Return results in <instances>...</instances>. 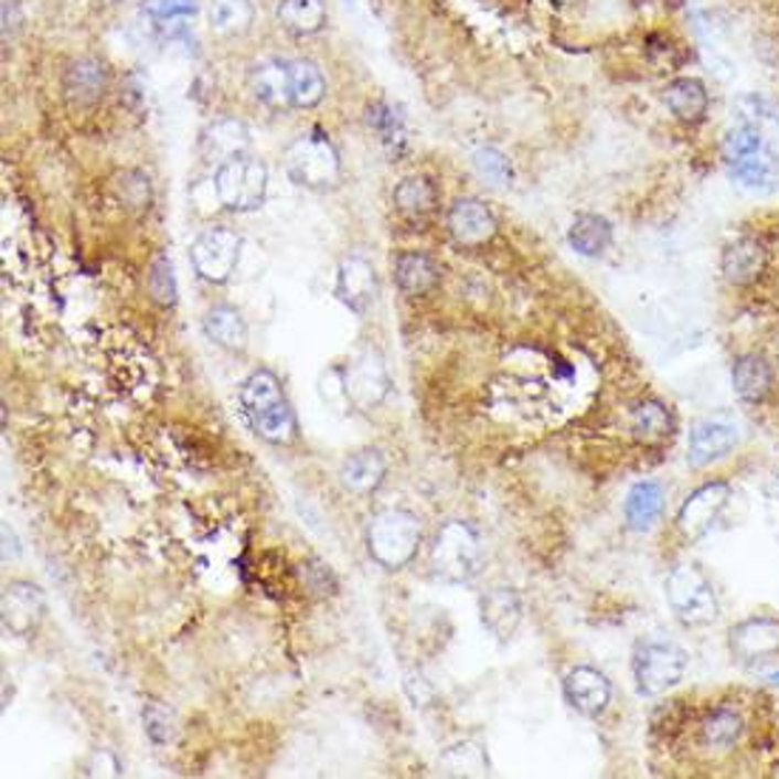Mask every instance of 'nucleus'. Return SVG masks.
Returning a JSON list of instances; mask_svg holds the SVG:
<instances>
[{"instance_id":"obj_1","label":"nucleus","mask_w":779,"mask_h":779,"mask_svg":"<svg viewBox=\"0 0 779 779\" xmlns=\"http://www.w3.org/2000/svg\"><path fill=\"white\" fill-rule=\"evenodd\" d=\"M366 547L374 562L386 570H399L414 558L419 547V522L403 508H386L374 513L366 527Z\"/></svg>"},{"instance_id":"obj_2","label":"nucleus","mask_w":779,"mask_h":779,"mask_svg":"<svg viewBox=\"0 0 779 779\" xmlns=\"http://www.w3.org/2000/svg\"><path fill=\"white\" fill-rule=\"evenodd\" d=\"M482 567V544L479 533L468 522H446L434 536L431 570L448 584H466Z\"/></svg>"},{"instance_id":"obj_3","label":"nucleus","mask_w":779,"mask_h":779,"mask_svg":"<svg viewBox=\"0 0 779 779\" xmlns=\"http://www.w3.org/2000/svg\"><path fill=\"white\" fill-rule=\"evenodd\" d=\"M666 601L683 627H706L721 616V601L712 581L694 564H681L669 573Z\"/></svg>"},{"instance_id":"obj_4","label":"nucleus","mask_w":779,"mask_h":779,"mask_svg":"<svg viewBox=\"0 0 779 779\" xmlns=\"http://www.w3.org/2000/svg\"><path fill=\"white\" fill-rule=\"evenodd\" d=\"M287 173L295 184L323 191V188H332L341 179V157H338L327 134H301L287 148Z\"/></svg>"},{"instance_id":"obj_5","label":"nucleus","mask_w":779,"mask_h":779,"mask_svg":"<svg viewBox=\"0 0 779 779\" xmlns=\"http://www.w3.org/2000/svg\"><path fill=\"white\" fill-rule=\"evenodd\" d=\"M213 188H216V196L224 207L249 213V210L262 207L264 196H267V168L249 153H242V157L218 164Z\"/></svg>"},{"instance_id":"obj_6","label":"nucleus","mask_w":779,"mask_h":779,"mask_svg":"<svg viewBox=\"0 0 779 779\" xmlns=\"http://www.w3.org/2000/svg\"><path fill=\"white\" fill-rule=\"evenodd\" d=\"M632 675H636L638 692L647 697L666 694L686 675V652L666 641L643 643L632 658Z\"/></svg>"},{"instance_id":"obj_7","label":"nucleus","mask_w":779,"mask_h":779,"mask_svg":"<svg viewBox=\"0 0 779 779\" xmlns=\"http://www.w3.org/2000/svg\"><path fill=\"white\" fill-rule=\"evenodd\" d=\"M238 253H242V238L236 230L230 227H210L193 242L191 258L199 276L204 281L224 284L238 264Z\"/></svg>"},{"instance_id":"obj_8","label":"nucleus","mask_w":779,"mask_h":779,"mask_svg":"<svg viewBox=\"0 0 779 779\" xmlns=\"http://www.w3.org/2000/svg\"><path fill=\"white\" fill-rule=\"evenodd\" d=\"M728 499H732V488L726 482H706L697 491L689 493L683 502L681 513H677V531L689 538V542H701L712 533L721 513L726 511Z\"/></svg>"},{"instance_id":"obj_9","label":"nucleus","mask_w":779,"mask_h":779,"mask_svg":"<svg viewBox=\"0 0 779 779\" xmlns=\"http://www.w3.org/2000/svg\"><path fill=\"white\" fill-rule=\"evenodd\" d=\"M728 649L743 666H766L779 658L777 618H748L728 632Z\"/></svg>"},{"instance_id":"obj_10","label":"nucleus","mask_w":779,"mask_h":779,"mask_svg":"<svg viewBox=\"0 0 779 779\" xmlns=\"http://www.w3.org/2000/svg\"><path fill=\"white\" fill-rule=\"evenodd\" d=\"M343 386H346L349 406L369 412V408L381 406L392 383H388L386 366L381 363V358L363 354V358L343 366Z\"/></svg>"},{"instance_id":"obj_11","label":"nucleus","mask_w":779,"mask_h":779,"mask_svg":"<svg viewBox=\"0 0 779 779\" xmlns=\"http://www.w3.org/2000/svg\"><path fill=\"white\" fill-rule=\"evenodd\" d=\"M737 439H740V434H737V426H734L732 419H701V423L689 431V466L706 468L712 466V462H717V459L728 457V453L734 451V446H737Z\"/></svg>"},{"instance_id":"obj_12","label":"nucleus","mask_w":779,"mask_h":779,"mask_svg":"<svg viewBox=\"0 0 779 779\" xmlns=\"http://www.w3.org/2000/svg\"><path fill=\"white\" fill-rule=\"evenodd\" d=\"M448 233L462 247H482L497 236V218L479 199H457L448 210Z\"/></svg>"},{"instance_id":"obj_13","label":"nucleus","mask_w":779,"mask_h":779,"mask_svg":"<svg viewBox=\"0 0 779 779\" xmlns=\"http://www.w3.org/2000/svg\"><path fill=\"white\" fill-rule=\"evenodd\" d=\"M46 612V596L34 584L14 581L3 593V627L12 636H32Z\"/></svg>"},{"instance_id":"obj_14","label":"nucleus","mask_w":779,"mask_h":779,"mask_svg":"<svg viewBox=\"0 0 779 779\" xmlns=\"http://www.w3.org/2000/svg\"><path fill=\"white\" fill-rule=\"evenodd\" d=\"M564 697L584 717H596L609 706L612 686L607 677L593 666H576L564 675Z\"/></svg>"},{"instance_id":"obj_15","label":"nucleus","mask_w":779,"mask_h":779,"mask_svg":"<svg viewBox=\"0 0 779 779\" xmlns=\"http://www.w3.org/2000/svg\"><path fill=\"white\" fill-rule=\"evenodd\" d=\"M108 88V72L97 57L72 60L63 72V94L74 108H92Z\"/></svg>"},{"instance_id":"obj_16","label":"nucleus","mask_w":779,"mask_h":779,"mask_svg":"<svg viewBox=\"0 0 779 779\" xmlns=\"http://www.w3.org/2000/svg\"><path fill=\"white\" fill-rule=\"evenodd\" d=\"M334 295L346 303L352 312H366L372 307L374 295H377V276L374 267L361 256L343 258L338 267V284H334Z\"/></svg>"},{"instance_id":"obj_17","label":"nucleus","mask_w":779,"mask_h":779,"mask_svg":"<svg viewBox=\"0 0 779 779\" xmlns=\"http://www.w3.org/2000/svg\"><path fill=\"white\" fill-rule=\"evenodd\" d=\"M766 264L768 253L757 238H737V242H732L723 249L721 256L723 278L734 284V287H748V284L757 281L766 273Z\"/></svg>"},{"instance_id":"obj_18","label":"nucleus","mask_w":779,"mask_h":779,"mask_svg":"<svg viewBox=\"0 0 779 779\" xmlns=\"http://www.w3.org/2000/svg\"><path fill=\"white\" fill-rule=\"evenodd\" d=\"M479 616L497 641H508L522 623V598L511 587H493L479 601Z\"/></svg>"},{"instance_id":"obj_19","label":"nucleus","mask_w":779,"mask_h":779,"mask_svg":"<svg viewBox=\"0 0 779 779\" xmlns=\"http://www.w3.org/2000/svg\"><path fill=\"white\" fill-rule=\"evenodd\" d=\"M249 148V131L247 125L238 122L233 117L213 119L202 134V157L207 162L224 164L230 159L242 157Z\"/></svg>"},{"instance_id":"obj_20","label":"nucleus","mask_w":779,"mask_h":779,"mask_svg":"<svg viewBox=\"0 0 779 779\" xmlns=\"http://www.w3.org/2000/svg\"><path fill=\"white\" fill-rule=\"evenodd\" d=\"M238 399H242V408L244 414H247L249 426H253L256 419H262L264 414L273 412V408L281 406V403H287V397H284L281 392V383H278L276 374L267 372V369H258V372L249 374L247 381H244Z\"/></svg>"},{"instance_id":"obj_21","label":"nucleus","mask_w":779,"mask_h":779,"mask_svg":"<svg viewBox=\"0 0 779 779\" xmlns=\"http://www.w3.org/2000/svg\"><path fill=\"white\" fill-rule=\"evenodd\" d=\"M663 103L681 122H701L708 111V92L701 79L677 77L663 88Z\"/></svg>"},{"instance_id":"obj_22","label":"nucleus","mask_w":779,"mask_h":779,"mask_svg":"<svg viewBox=\"0 0 779 779\" xmlns=\"http://www.w3.org/2000/svg\"><path fill=\"white\" fill-rule=\"evenodd\" d=\"M249 88L269 108H287L292 105L289 97V60H264L253 68Z\"/></svg>"},{"instance_id":"obj_23","label":"nucleus","mask_w":779,"mask_h":779,"mask_svg":"<svg viewBox=\"0 0 779 779\" xmlns=\"http://www.w3.org/2000/svg\"><path fill=\"white\" fill-rule=\"evenodd\" d=\"M663 513V488L652 479H643L638 485H632V491L627 493L623 502V519H627L629 531L643 533L661 519Z\"/></svg>"},{"instance_id":"obj_24","label":"nucleus","mask_w":779,"mask_h":779,"mask_svg":"<svg viewBox=\"0 0 779 779\" xmlns=\"http://www.w3.org/2000/svg\"><path fill=\"white\" fill-rule=\"evenodd\" d=\"M732 386L746 403H760L771 392V366L760 354H743L734 361Z\"/></svg>"},{"instance_id":"obj_25","label":"nucleus","mask_w":779,"mask_h":779,"mask_svg":"<svg viewBox=\"0 0 779 779\" xmlns=\"http://www.w3.org/2000/svg\"><path fill=\"white\" fill-rule=\"evenodd\" d=\"M394 278L406 295H426L437 287L439 267L426 253H399L394 262Z\"/></svg>"},{"instance_id":"obj_26","label":"nucleus","mask_w":779,"mask_h":779,"mask_svg":"<svg viewBox=\"0 0 779 779\" xmlns=\"http://www.w3.org/2000/svg\"><path fill=\"white\" fill-rule=\"evenodd\" d=\"M204 334L216 346L230 349V352H242L247 346V323L233 307H213L204 314Z\"/></svg>"},{"instance_id":"obj_27","label":"nucleus","mask_w":779,"mask_h":779,"mask_svg":"<svg viewBox=\"0 0 779 779\" xmlns=\"http://www.w3.org/2000/svg\"><path fill=\"white\" fill-rule=\"evenodd\" d=\"M386 477V462L377 451H358L341 466L343 488L354 493H372Z\"/></svg>"},{"instance_id":"obj_28","label":"nucleus","mask_w":779,"mask_h":779,"mask_svg":"<svg viewBox=\"0 0 779 779\" xmlns=\"http://www.w3.org/2000/svg\"><path fill=\"white\" fill-rule=\"evenodd\" d=\"M567 242L576 253L581 256L596 258L601 253H607L609 244H612V224L604 216H596V213H581L576 216V222L570 224V233H567Z\"/></svg>"},{"instance_id":"obj_29","label":"nucleus","mask_w":779,"mask_h":779,"mask_svg":"<svg viewBox=\"0 0 779 779\" xmlns=\"http://www.w3.org/2000/svg\"><path fill=\"white\" fill-rule=\"evenodd\" d=\"M327 94L321 68L312 60H289V97L292 108H314Z\"/></svg>"},{"instance_id":"obj_30","label":"nucleus","mask_w":779,"mask_h":779,"mask_svg":"<svg viewBox=\"0 0 779 779\" xmlns=\"http://www.w3.org/2000/svg\"><path fill=\"white\" fill-rule=\"evenodd\" d=\"M278 23L292 34H314L327 26V7L323 0H281L278 3Z\"/></svg>"},{"instance_id":"obj_31","label":"nucleus","mask_w":779,"mask_h":779,"mask_svg":"<svg viewBox=\"0 0 779 779\" xmlns=\"http://www.w3.org/2000/svg\"><path fill=\"white\" fill-rule=\"evenodd\" d=\"M675 431V417L661 399H643L632 412V434L643 442H663Z\"/></svg>"},{"instance_id":"obj_32","label":"nucleus","mask_w":779,"mask_h":779,"mask_svg":"<svg viewBox=\"0 0 779 779\" xmlns=\"http://www.w3.org/2000/svg\"><path fill=\"white\" fill-rule=\"evenodd\" d=\"M728 171H732V177L737 179L743 188H748V191L768 193L779 184L777 159H773L768 151H760V153H754V157L740 159V162L728 164Z\"/></svg>"},{"instance_id":"obj_33","label":"nucleus","mask_w":779,"mask_h":779,"mask_svg":"<svg viewBox=\"0 0 779 779\" xmlns=\"http://www.w3.org/2000/svg\"><path fill=\"white\" fill-rule=\"evenodd\" d=\"M743 734V721L740 714L732 712V708H714L703 717L701 723V743L706 748H717V751H726L734 743L740 740Z\"/></svg>"},{"instance_id":"obj_34","label":"nucleus","mask_w":779,"mask_h":779,"mask_svg":"<svg viewBox=\"0 0 779 779\" xmlns=\"http://www.w3.org/2000/svg\"><path fill=\"white\" fill-rule=\"evenodd\" d=\"M394 204L406 216H426L437 207V188L426 177H408L394 188Z\"/></svg>"},{"instance_id":"obj_35","label":"nucleus","mask_w":779,"mask_h":779,"mask_svg":"<svg viewBox=\"0 0 779 779\" xmlns=\"http://www.w3.org/2000/svg\"><path fill=\"white\" fill-rule=\"evenodd\" d=\"M210 26L222 34L247 32L253 23V3L249 0H213L210 3Z\"/></svg>"},{"instance_id":"obj_36","label":"nucleus","mask_w":779,"mask_h":779,"mask_svg":"<svg viewBox=\"0 0 779 779\" xmlns=\"http://www.w3.org/2000/svg\"><path fill=\"white\" fill-rule=\"evenodd\" d=\"M760 151H766L762 134L760 128L751 122L737 125V128H732V131L723 137V159H726L728 164L740 162V159L754 157V153H760Z\"/></svg>"},{"instance_id":"obj_37","label":"nucleus","mask_w":779,"mask_h":779,"mask_svg":"<svg viewBox=\"0 0 779 779\" xmlns=\"http://www.w3.org/2000/svg\"><path fill=\"white\" fill-rule=\"evenodd\" d=\"M148 292H151L153 301L162 303V307H173V303H177V276H173L171 258L164 256V253H159L151 262V267H148Z\"/></svg>"},{"instance_id":"obj_38","label":"nucleus","mask_w":779,"mask_h":779,"mask_svg":"<svg viewBox=\"0 0 779 779\" xmlns=\"http://www.w3.org/2000/svg\"><path fill=\"white\" fill-rule=\"evenodd\" d=\"M439 766L446 768V773H488V757L485 751L477 746V743H459V746H451Z\"/></svg>"},{"instance_id":"obj_39","label":"nucleus","mask_w":779,"mask_h":779,"mask_svg":"<svg viewBox=\"0 0 779 779\" xmlns=\"http://www.w3.org/2000/svg\"><path fill=\"white\" fill-rule=\"evenodd\" d=\"M366 122L372 125L374 131L381 134L386 142H399V139H403V134H406V128H403V117H399V114L394 111L388 103L369 105Z\"/></svg>"},{"instance_id":"obj_40","label":"nucleus","mask_w":779,"mask_h":779,"mask_svg":"<svg viewBox=\"0 0 779 779\" xmlns=\"http://www.w3.org/2000/svg\"><path fill=\"white\" fill-rule=\"evenodd\" d=\"M473 164H477V171L485 179H491L493 184H508L513 179L511 159L504 157L502 151H497V148H482V151H477Z\"/></svg>"},{"instance_id":"obj_41","label":"nucleus","mask_w":779,"mask_h":779,"mask_svg":"<svg viewBox=\"0 0 779 779\" xmlns=\"http://www.w3.org/2000/svg\"><path fill=\"white\" fill-rule=\"evenodd\" d=\"M145 732L153 743H168L173 737V717L168 708H162L159 703H148L145 708Z\"/></svg>"},{"instance_id":"obj_42","label":"nucleus","mask_w":779,"mask_h":779,"mask_svg":"<svg viewBox=\"0 0 779 779\" xmlns=\"http://www.w3.org/2000/svg\"><path fill=\"white\" fill-rule=\"evenodd\" d=\"M151 12L157 14L159 23H171V20L179 18H191L196 12V3L193 0H157V7Z\"/></svg>"},{"instance_id":"obj_43","label":"nucleus","mask_w":779,"mask_h":779,"mask_svg":"<svg viewBox=\"0 0 779 779\" xmlns=\"http://www.w3.org/2000/svg\"><path fill=\"white\" fill-rule=\"evenodd\" d=\"M86 773L88 777H119L122 768H119V760L111 751H97L86 766Z\"/></svg>"},{"instance_id":"obj_44","label":"nucleus","mask_w":779,"mask_h":779,"mask_svg":"<svg viewBox=\"0 0 779 779\" xmlns=\"http://www.w3.org/2000/svg\"><path fill=\"white\" fill-rule=\"evenodd\" d=\"M20 9L14 0H3V38L14 34V29L20 26Z\"/></svg>"},{"instance_id":"obj_45","label":"nucleus","mask_w":779,"mask_h":779,"mask_svg":"<svg viewBox=\"0 0 779 779\" xmlns=\"http://www.w3.org/2000/svg\"><path fill=\"white\" fill-rule=\"evenodd\" d=\"M766 491H768V497H773V499H777V502H779V473L771 479V482H768Z\"/></svg>"},{"instance_id":"obj_46","label":"nucleus","mask_w":779,"mask_h":779,"mask_svg":"<svg viewBox=\"0 0 779 779\" xmlns=\"http://www.w3.org/2000/svg\"><path fill=\"white\" fill-rule=\"evenodd\" d=\"M771 683H773V686H779V672H777V675H771Z\"/></svg>"},{"instance_id":"obj_47","label":"nucleus","mask_w":779,"mask_h":779,"mask_svg":"<svg viewBox=\"0 0 779 779\" xmlns=\"http://www.w3.org/2000/svg\"><path fill=\"white\" fill-rule=\"evenodd\" d=\"M105 3H125V0H105Z\"/></svg>"}]
</instances>
